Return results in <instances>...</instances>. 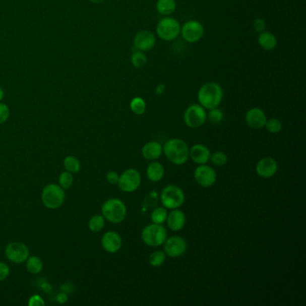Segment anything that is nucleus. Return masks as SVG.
Instances as JSON below:
<instances>
[{"label": "nucleus", "mask_w": 306, "mask_h": 306, "mask_svg": "<svg viewBox=\"0 0 306 306\" xmlns=\"http://www.w3.org/2000/svg\"><path fill=\"white\" fill-rule=\"evenodd\" d=\"M210 160L216 166H224L227 163V155L224 152H216L210 155Z\"/></svg>", "instance_id": "obj_34"}, {"label": "nucleus", "mask_w": 306, "mask_h": 306, "mask_svg": "<svg viewBox=\"0 0 306 306\" xmlns=\"http://www.w3.org/2000/svg\"><path fill=\"white\" fill-rule=\"evenodd\" d=\"M56 299H57V302L58 303H65L68 301V294L64 292H62V293L57 294Z\"/></svg>", "instance_id": "obj_40"}, {"label": "nucleus", "mask_w": 306, "mask_h": 306, "mask_svg": "<svg viewBox=\"0 0 306 306\" xmlns=\"http://www.w3.org/2000/svg\"><path fill=\"white\" fill-rule=\"evenodd\" d=\"M147 178L153 182H157L163 179L164 175V167L159 162L149 163L147 168Z\"/></svg>", "instance_id": "obj_22"}, {"label": "nucleus", "mask_w": 306, "mask_h": 306, "mask_svg": "<svg viewBox=\"0 0 306 306\" xmlns=\"http://www.w3.org/2000/svg\"><path fill=\"white\" fill-rule=\"evenodd\" d=\"M130 107L132 112L137 115H142L147 110V103L141 97H135L131 100Z\"/></svg>", "instance_id": "obj_28"}, {"label": "nucleus", "mask_w": 306, "mask_h": 306, "mask_svg": "<svg viewBox=\"0 0 306 306\" xmlns=\"http://www.w3.org/2000/svg\"><path fill=\"white\" fill-rule=\"evenodd\" d=\"M131 62L136 69H142L147 65V57L145 52L135 49V51L131 55Z\"/></svg>", "instance_id": "obj_26"}, {"label": "nucleus", "mask_w": 306, "mask_h": 306, "mask_svg": "<svg viewBox=\"0 0 306 306\" xmlns=\"http://www.w3.org/2000/svg\"><path fill=\"white\" fill-rule=\"evenodd\" d=\"M163 151L167 159L176 165H182L190 156L188 145L180 139H169L164 144Z\"/></svg>", "instance_id": "obj_2"}, {"label": "nucleus", "mask_w": 306, "mask_h": 306, "mask_svg": "<svg viewBox=\"0 0 306 306\" xmlns=\"http://www.w3.org/2000/svg\"><path fill=\"white\" fill-rule=\"evenodd\" d=\"M102 216L113 224L123 222L127 216V208L121 200L109 199L102 206Z\"/></svg>", "instance_id": "obj_3"}, {"label": "nucleus", "mask_w": 306, "mask_h": 306, "mask_svg": "<svg viewBox=\"0 0 306 306\" xmlns=\"http://www.w3.org/2000/svg\"><path fill=\"white\" fill-rule=\"evenodd\" d=\"M155 8L161 16L170 17L175 12L177 4L175 0H157Z\"/></svg>", "instance_id": "obj_23"}, {"label": "nucleus", "mask_w": 306, "mask_h": 306, "mask_svg": "<svg viewBox=\"0 0 306 306\" xmlns=\"http://www.w3.org/2000/svg\"><path fill=\"white\" fill-rule=\"evenodd\" d=\"M168 227L173 232H178L183 228L186 224V216L181 210L176 208L172 209V211L168 214L167 219Z\"/></svg>", "instance_id": "obj_18"}, {"label": "nucleus", "mask_w": 306, "mask_h": 306, "mask_svg": "<svg viewBox=\"0 0 306 306\" xmlns=\"http://www.w3.org/2000/svg\"><path fill=\"white\" fill-rule=\"evenodd\" d=\"M166 259V254L163 251H155L149 256V264L153 267L163 265Z\"/></svg>", "instance_id": "obj_31"}, {"label": "nucleus", "mask_w": 306, "mask_h": 306, "mask_svg": "<svg viewBox=\"0 0 306 306\" xmlns=\"http://www.w3.org/2000/svg\"><path fill=\"white\" fill-rule=\"evenodd\" d=\"M10 110L6 103L0 102V124H3L9 119Z\"/></svg>", "instance_id": "obj_35"}, {"label": "nucleus", "mask_w": 306, "mask_h": 306, "mask_svg": "<svg viewBox=\"0 0 306 306\" xmlns=\"http://www.w3.org/2000/svg\"><path fill=\"white\" fill-rule=\"evenodd\" d=\"M194 178L201 187L208 188L213 186L216 182V171L208 165L200 164V166L197 167L194 171Z\"/></svg>", "instance_id": "obj_13"}, {"label": "nucleus", "mask_w": 306, "mask_h": 306, "mask_svg": "<svg viewBox=\"0 0 306 306\" xmlns=\"http://www.w3.org/2000/svg\"><path fill=\"white\" fill-rule=\"evenodd\" d=\"M188 249V244L182 237L171 236L164 241V253L171 258L182 256Z\"/></svg>", "instance_id": "obj_12"}, {"label": "nucleus", "mask_w": 306, "mask_h": 306, "mask_svg": "<svg viewBox=\"0 0 306 306\" xmlns=\"http://www.w3.org/2000/svg\"><path fill=\"white\" fill-rule=\"evenodd\" d=\"M204 33V26L199 21H187L182 26H180L181 37L188 43H196L200 41Z\"/></svg>", "instance_id": "obj_10"}, {"label": "nucleus", "mask_w": 306, "mask_h": 306, "mask_svg": "<svg viewBox=\"0 0 306 306\" xmlns=\"http://www.w3.org/2000/svg\"><path fill=\"white\" fill-rule=\"evenodd\" d=\"M102 246L107 253H118L123 246V239L117 232L109 231L103 234L102 238Z\"/></svg>", "instance_id": "obj_17"}, {"label": "nucleus", "mask_w": 306, "mask_h": 306, "mask_svg": "<svg viewBox=\"0 0 306 306\" xmlns=\"http://www.w3.org/2000/svg\"><path fill=\"white\" fill-rule=\"evenodd\" d=\"M165 88H166V87H165V85H164V84H159V85H157L155 89V94H158V95H162V94H164Z\"/></svg>", "instance_id": "obj_41"}, {"label": "nucleus", "mask_w": 306, "mask_h": 306, "mask_svg": "<svg viewBox=\"0 0 306 306\" xmlns=\"http://www.w3.org/2000/svg\"><path fill=\"white\" fill-rule=\"evenodd\" d=\"M156 34L163 41H171L180 34L179 21L171 17H164L156 25Z\"/></svg>", "instance_id": "obj_5"}, {"label": "nucleus", "mask_w": 306, "mask_h": 306, "mask_svg": "<svg viewBox=\"0 0 306 306\" xmlns=\"http://www.w3.org/2000/svg\"><path fill=\"white\" fill-rule=\"evenodd\" d=\"M64 167H65L66 171H70L73 174L77 173L80 171V168H81L80 161L73 155L67 156L64 159Z\"/></svg>", "instance_id": "obj_27"}, {"label": "nucleus", "mask_w": 306, "mask_h": 306, "mask_svg": "<svg viewBox=\"0 0 306 306\" xmlns=\"http://www.w3.org/2000/svg\"><path fill=\"white\" fill-rule=\"evenodd\" d=\"M29 306H43L45 305V302L42 299L41 295L39 294H33L31 297L29 298Z\"/></svg>", "instance_id": "obj_37"}, {"label": "nucleus", "mask_w": 306, "mask_h": 306, "mask_svg": "<svg viewBox=\"0 0 306 306\" xmlns=\"http://www.w3.org/2000/svg\"><path fill=\"white\" fill-rule=\"evenodd\" d=\"M118 178H119V175L116 171H110L106 174L107 181L112 185L118 184Z\"/></svg>", "instance_id": "obj_39"}, {"label": "nucleus", "mask_w": 306, "mask_h": 306, "mask_svg": "<svg viewBox=\"0 0 306 306\" xmlns=\"http://www.w3.org/2000/svg\"><path fill=\"white\" fill-rule=\"evenodd\" d=\"M168 213L166 208L160 207L154 209L151 214V220L154 224L162 225L167 219Z\"/></svg>", "instance_id": "obj_29"}, {"label": "nucleus", "mask_w": 306, "mask_h": 306, "mask_svg": "<svg viewBox=\"0 0 306 306\" xmlns=\"http://www.w3.org/2000/svg\"><path fill=\"white\" fill-rule=\"evenodd\" d=\"M224 96V92L219 84L208 82L201 86L198 92V101L206 110L219 106Z\"/></svg>", "instance_id": "obj_1"}, {"label": "nucleus", "mask_w": 306, "mask_h": 306, "mask_svg": "<svg viewBox=\"0 0 306 306\" xmlns=\"http://www.w3.org/2000/svg\"><path fill=\"white\" fill-rule=\"evenodd\" d=\"M105 225V218L102 215H94L90 218L88 222V228L91 232L98 233L104 228Z\"/></svg>", "instance_id": "obj_25"}, {"label": "nucleus", "mask_w": 306, "mask_h": 306, "mask_svg": "<svg viewBox=\"0 0 306 306\" xmlns=\"http://www.w3.org/2000/svg\"><path fill=\"white\" fill-rule=\"evenodd\" d=\"M266 28H267V24H266L264 19L257 18V19L253 21V29L256 33H262V32L266 31Z\"/></svg>", "instance_id": "obj_36"}, {"label": "nucleus", "mask_w": 306, "mask_h": 306, "mask_svg": "<svg viewBox=\"0 0 306 306\" xmlns=\"http://www.w3.org/2000/svg\"><path fill=\"white\" fill-rule=\"evenodd\" d=\"M25 262H26V270L29 273L33 275L41 273V270L43 269V262L37 256H29Z\"/></svg>", "instance_id": "obj_24"}, {"label": "nucleus", "mask_w": 306, "mask_h": 306, "mask_svg": "<svg viewBox=\"0 0 306 306\" xmlns=\"http://www.w3.org/2000/svg\"><path fill=\"white\" fill-rule=\"evenodd\" d=\"M9 273H10V269H9V265L5 262L0 261V281H3L8 278Z\"/></svg>", "instance_id": "obj_38"}, {"label": "nucleus", "mask_w": 306, "mask_h": 306, "mask_svg": "<svg viewBox=\"0 0 306 306\" xmlns=\"http://www.w3.org/2000/svg\"><path fill=\"white\" fill-rule=\"evenodd\" d=\"M90 1L92 3H94V4H101L104 0H90Z\"/></svg>", "instance_id": "obj_43"}, {"label": "nucleus", "mask_w": 306, "mask_h": 306, "mask_svg": "<svg viewBox=\"0 0 306 306\" xmlns=\"http://www.w3.org/2000/svg\"><path fill=\"white\" fill-rule=\"evenodd\" d=\"M167 237L166 229L162 225L151 224L142 230L141 238L146 244L150 247H159L164 243Z\"/></svg>", "instance_id": "obj_6"}, {"label": "nucleus", "mask_w": 306, "mask_h": 306, "mask_svg": "<svg viewBox=\"0 0 306 306\" xmlns=\"http://www.w3.org/2000/svg\"><path fill=\"white\" fill-rule=\"evenodd\" d=\"M160 199L164 208L176 209L183 204L185 195L183 191L180 187L175 185H169L162 191Z\"/></svg>", "instance_id": "obj_7"}, {"label": "nucleus", "mask_w": 306, "mask_h": 306, "mask_svg": "<svg viewBox=\"0 0 306 306\" xmlns=\"http://www.w3.org/2000/svg\"><path fill=\"white\" fill-rule=\"evenodd\" d=\"M245 121L253 130H261L265 127L267 116L264 110L260 108H252L246 112Z\"/></svg>", "instance_id": "obj_15"}, {"label": "nucleus", "mask_w": 306, "mask_h": 306, "mask_svg": "<svg viewBox=\"0 0 306 306\" xmlns=\"http://www.w3.org/2000/svg\"><path fill=\"white\" fill-rule=\"evenodd\" d=\"M184 123L192 129H198L207 120L206 109L200 104H192L184 112Z\"/></svg>", "instance_id": "obj_9"}, {"label": "nucleus", "mask_w": 306, "mask_h": 306, "mask_svg": "<svg viewBox=\"0 0 306 306\" xmlns=\"http://www.w3.org/2000/svg\"><path fill=\"white\" fill-rule=\"evenodd\" d=\"M265 128L267 129V131L270 132V133L277 134V133H279L282 131L283 124H282L281 121L278 118H270V119H267Z\"/></svg>", "instance_id": "obj_32"}, {"label": "nucleus", "mask_w": 306, "mask_h": 306, "mask_svg": "<svg viewBox=\"0 0 306 306\" xmlns=\"http://www.w3.org/2000/svg\"><path fill=\"white\" fill-rule=\"evenodd\" d=\"M258 43L261 49L267 50V51H271L277 48L278 39L273 33L264 31L259 34Z\"/></svg>", "instance_id": "obj_20"}, {"label": "nucleus", "mask_w": 306, "mask_h": 306, "mask_svg": "<svg viewBox=\"0 0 306 306\" xmlns=\"http://www.w3.org/2000/svg\"><path fill=\"white\" fill-rule=\"evenodd\" d=\"M5 96L4 90H3V88L0 86V102L3 100Z\"/></svg>", "instance_id": "obj_42"}, {"label": "nucleus", "mask_w": 306, "mask_h": 306, "mask_svg": "<svg viewBox=\"0 0 306 306\" xmlns=\"http://www.w3.org/2000/svg\"><path fill=\"white\" fill-rule=\"evenodd\" d=\"M5 255L9 261L16 264H21L26 261L30 256L28 246L20 241H12L6 246Z\"/></svg>", "instance_id": "obj_8"}, {"label": "nucleus", "mask_w": 306, "mask_h": 306, "mask_svg": "<svg viewBox=\"0 0 306 306\" xmlns=\"http://www.w3.org/2000/svg\"><path fill=\"white\" fill-rule=\"evenodd\" d=\"M208 113H207V118H208V120L213 124H218V123H222V120L224 119V113L223 111L218 109V107L211 109V110H208Z\"/></svg>", "instance_id": "obj_33"}, {"label": "nucleus", "mask_w": 306, "mask_h": 306, "mask_svg": "<svg viewBox=\"0 0 306 306\" xmlns=\"http://www.w3.org/2000/svg\"><path fill=\"white\" fill-rule=\"evenodd\" d=\"M155 42H156V39H155V34L149 30L139 31V33L136 34L134 40H133V44H134L135 49L143 51V52L151 50L155 47Z\"/></svg>", "instance_id": "obj_14"}, {"label": "nucleus", "mask_w": 306, "mask_h": 306, "mask_svg": "<svg viewBox=\"0 0 306 306\" xmlns=\"http://www.w3.org/2000/svg\"><path fill=\"white\" fill-rule=\"evenodd\" d=\"M278 170V162L272 157H264L260 160L256 165L258 175L266 179L275 175Z\"/></svg>", "instance_id": "obj_16"}, {"label": "nucleus", "mask_w": 306, "mask_h": 306, "mask_svg": "<svg viewBox=\"0 0 306 306\" xmlns=\"http://www.w3.org/2000/svg\"><path fill=\"white\" fill-rule=\"evenodd\" d=\"M65 190L57 184H48L41 192V201L46 208L49 209H57L64 203L66 194Z\"/></svg>", "instance_id": "obj_4"}, {"label": "nucleus", "mask_w": 306, "mask_h": 306, "mask_svg": "<svg viewBox=\"0 0 306 306\" xmlns=\"http://www.w3.org/2000/svg\"><path fill=\"white\" fill-rule=\"evenodd\" d=\"M58 183L63 190L71 188L74 183L73 173L68 171H63L58 177Z\"/></svg>", "instance_id": "obj_30"}, {"label": "nucleus", "mask_w": 306, "mask_h": 306, "mask_svg": "<svg viewBox=\"0 0 306 306\" xmlns=\"http://www.w3.org/2000/svg\"><path fill=\"white\" fill-rule=\"evenodd\" d=\"M163 153V147L161 144L155 141L148 142L142 148V155L147 160H156L159 158Z\"/></svg>", "instance_id": "obj_21"}, {"label": "nucleus", "mask_w": 306, "mask_h": 306, "mask_svg": "<svg viewBox=\"0 0 306 306\" xmlns=\"http://www.w3.org/2000/svg\"><path fill=\"white\" fill-rule=\"evenodd\" d=\"M211 153L208 147L197 144L190 149V156L192 157V161L198 164H206L210 160Z\"/></svg>", "instance_id": "obj_19"}, {"label": "nucleus", "mask_w": 306, "mask_h": 306, "mask_svg": "<svg viewBox=\"0 0 306 306\" xmlns=\"http://www.w3.org/2000/svg\"><path fill=\"white\" fill-rule=\"evenodd\" d=\"M140 184H141V175L139 171L132 168L123 171L121 175H119L118 178V188L123 192L128 193L137 191L139 188Z\"/></svg>", "instance_id": "obj_11"}]
</instances>
